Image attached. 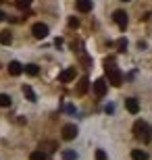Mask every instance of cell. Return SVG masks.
<instances>
[{
	"mask_svg": "<svg viewBox=\"0 0 152 160\" xmlns=\"http://www.w3.org/2000/svg\"><path fill=\"white\" fill-rule=\"evenodd\" d=\"M134 135L138 137V139H142L144 143H148V142H152V127L146 123V121H135Z\"/></svg>",
	"mask_w": 152,
	"mask_h": 160,
	"instance_id": "1",
	"label": "cell"
},
{
	"mask_svg": "<svg viewBox=\"0 0 152 160\" xmlns=\"http://www.w3.org/2000/svg\"><path fill=\"white\" fill-rule=\"evenodd\" d=\"M106 77H108V83L119 88L123 83V73L119 71V67H115L113 62H106Z\"/></svg>",
	"mask_w": 152,
	"mask_h": 160,
	"instance_id": "2",
	"label": "cell"
},
{
	"mask_svg": "<svg viewBox=\"0 0 152 160\" xmlns=\"http://www.w3.org/2000/svg\"><path fill=\"white\" fill-rule=\"evenodd\" d=\"M106 89H108V83H106V79H96L94 81V94L98 96V98H102V96L106 94Z\"/></svg>",
	"mask_w": 152,
	"mask_h": 160,
	"instance_id": "3",
	"label": "cell"
},
{
	"mask_svg": "<svg viewBox=\"0 0 152 160\" xmlns=\"http://www.w3.org/2000/svg\"><path fill=\"white\" fill-rule=\"evenodd\" d=\"M31 33H34V38H38V40H44V38L48 36V25L35 23L34 27H31Z\"/></svg>",
	"mask_w": 152,
	"mask_h": 160,
	"instance_id": "4",
	"label": "cell"
},
{
	"mask_svg": "<svg viewBox=\"0 0 152 160\" xmlns=\"http://www.w3.org/2000/svg\"><path fill=\"white\" fill-rule=\"evenodd\" d=\"M113 19H115V23H117L121 29L127 27V12H125V11H115V12H113Z\"/></svg>",
	"mask_w": 152,
	"mask_h": 160,
	"instance_id": "5",
	"label": "cell"
},
{
	"mask_svg": "<svg viewBox=\"0 0 152 160\" xmlns=\"http://www.w3.org/2000/svg\"><path fill=\"white\" fill-rule=\"evenodd\" d=\"M77 137V127L75 125H65L63 127V139L71 142V139H75Z\"/></svg>",
	"mask_w": 152,
	"mask_h": 160,
	"instance_id": "6",
	"label": "cell"
},
{
	"mask_svg": "<svg viewBox=\"0 0 152 160\" xmlns=\"http://www.w3.org/2000/svg\"><path fill=\"white\" fill-rule=\"evenodd\" d=\"M23 73V65L19 62V60H13V62H8V75H13V77H19Z\"/></svg>",
	"mask_w": 152,
	"mask_h": 160,
	"instance_id": "7",
	"label": "cell"
},
{
	"mask_svg": "<svg viewBox=\"0 0 152 160\" xmlns=\"http://www.w3.org/2000/svg\"><path fill=\"white\" fill-rule=\"evenodd\" d=\"M125 108H127L131 114H138L140 112V102L135 100V98H127V100H125Z\"/></svg>",
	"mask_w": 152,
	"mask_h": 160,
	"instance_id": "8",
	"label": "cell"
},
{
	"mask_svg": "<svg viewBox=\"0 0 152 160\" xmlns=\"http://www.w3.org/2000/svg\"><path fill=\"white\" fill-rule=\"evenodd\" d=\"M75 6H77V11H79V12H90V11H92V6H94V2H92V0H75Z\"/></svg>",
	"mask_w": 152,
	"mask_h": 160,
	"instance_id": "9",
	"label": "cell"
},
{
	"mask_svg": "<svg viewBox=\"0 0 152 160\" xmlns=\"http://www.w3.org/2000/svg\"><path fill=\"white\" fill-rule=\"evenodd\" d=\"M71 79H75V69H73V67H71V69H65V71L59 75V81L60 83H69Z\"/></svg>",
	"mask_w": 152,
	"mask_h": 160,
	"instance_id": "10",
	"label": "cell"
},
{
	"mask_svg": "<svg viewBox=\"0 0 152 160\" xmlns=\"http://www.w3.org/2000/svg\"><path fill=\"white\" fill-rule=\"evenodd\" d=\"M23 71L27 73L29 77H35V75L40 73V67H38V65H34V62H29V65H25V67H23Z\"/></svg>",
	"mask_w": 152,
	"mask_h": 160,
	"instance_id": "11",
	"label": "cell"
},
{
	"mask_svg": "<svg viewBox=\"0 0 152 160\" xmlns=\"http://www.w3.org/2000/svg\"><path fill=\"white\" fill-rule=\"evenodd\" d=\"M88 88H90L88 77H81V79H79V85H77V94H79V96L86 94V92H88Z\"/></svg>",
	"mask_w": 152,
	"mask_h": 160,
	"instance_id": "12",
	"label": "cell"
},
{
	"mask_svg": "<svg viewBox=\"0 0 152 160\" xmlns=\"http://www.w3.org/2000/svg\"><path fill=\"white\" fill-rule=\"evenodd\" d=\"M13 42V33L8 29H4V31H0V44H4V46H8Z\"/></svg>",
	"mask_w": 152,
	"mask_h": 160,
	"instance_id": "13",
	"label": "cell"
},
{
	"mask_svg": "<svg viewBox=\"0 0 152 160\" xmlns=\"http://www.w3.org/2000/svg\"><path fill=\"white\" fill-rule=\"evenodd\" d=\"M131 158L134 160H148V152H144V150H131Z\"/></svg>",
	"mask_w": 152,
	"mask_h": 160,
	"instance_id": "14",
	"label": "cell"
},
{
	"mask_svg": "<svg viewBox=\"0 0 152 160\" xmlns=\"http://www.w3.org/2000/svg\"><path fill=\"white\" fill-rule=\"evenodd\" d=\"M23 94H25V98H27L29 102H35V100H38V98H35V92L29 88V85H23Z\"/></svg>",
	"mask_w": 152,
	"mask_h": 160,
	"instance_id": "15",
	"label": "cell"
},
{
	"mask_svg": "<svg viewBox=\"0 0 152 160\" xmlns=\"http://www.w3.org/2000/svg\"><path fill=\"white\" fill-rule=\"evenodd\" d=\"M11 96H6V94H0V108H8L11 106Z\"/></svg>",
	"mask_w": 152,
	"mask_h": 160,
	"instance_id": "16",
	"label": "cell"
},
{
	"mask_svg": "<svg viewBox=\"0 0 152 160\" xmlns=\"http://www.w3.org/2000/svg\"><path fill=\"white\" fill-rule=\"evenodd\" d=\"M29 160H48V156L42 152V150H35V152H31Z\"/></svg>",
	"mask_w": 152,
	"mask_h": 160,
	"instance_id": "17",
	"label": "cell"
},
{
	"mask_svg": "<svg viewBox=\"0 0 152 160\" xmlns=\"http://www.w3.org/2000/svg\"><path fill=\"white\" fill-rule=\"evenodd\" d=\"M63 160H77V154L73 150H63Z\"/></svg>",
	"mask_w": 152,
	"mask_h": 160,
	"instance_id": "18",
	"label": "cell"
},
{
	"mask_svg": "<svg viewBox=\"0 0 152 160\" xmlns=\"http://www.w3.org/2000/svg\"><path fill=\"white\" fill-rule=\"evenodd\" d=\"M117 46H119V52H125V50H127V40H125V38H121Z\"/></svg>",
	"mask_w": 152,
	"mask_h": 160,
	"instance_id": "19",
	"label": "cell"
},
{
	"mask_svg": "<svg viewBox=\"0 0 152 160\" xmlns=\"http://www.w3.org/2000/svg\"><path fill=\"white\" fill-rule=\"evenodd\" d=\"M96 160H106V152L104 150H96Z\"/></svg>",
	"mask_w": 152,
	"mask_h": 160,
	"instance_id": "20",
	"label": "cell"
},
{
	"mask_svg": "<svg viewBox=\"0 0 152 160\" xmlns=\"http://www.w3.org/2000/svg\"><path fill=\"white\" fill-rule=\"evenodd\" d=\"M17 4L21 6V8H27V6L31 4V0H17Z\"/></svg>",
	"mask_w": 152,
	"mask_h": 160,
	"instance_id": "21",
	"label": "cell"
},
{
	"mask_svg": "<svg viewBox=\"0 0 152 160\" xmlns=\"http://www.w3.org/2000/svg\"><path fill=\"white\" fill-rule=\"evenodd\" d=\"M69 25L71 27H77V19H69Z\"/></svg>",
	"mask_w": 152,
	"mask_h": 160,
	"instance_id": "22",
	"label": "cell"
},
{
	"mask_svg": "<svg viewBox=\"0 0 152 160\" xmlns=\"http://www.w3.org/2000/svg\"><path fill=\"white\" fill-rule=\"evenodd\" d=\"M6 19V15H4V11H0V21H4Z\"/></svg>",
	"mask_w": 152,
	"mask_h": 160,
	"instance_id": "23",
	"label": "cell"
},
{
	"mask_svg": "<svg viewBox=\"0 0 152 160\" xmlns=\"http://www.w3.org/2000/svg\"><path fill=\"white\" fill-rule=\"evenodd\" d=\"M121 2H129V0H121Z\"/></svg>",
	"mask_w": 152,
	"mask_h": 160,
	"instance_id": "24",
	"label": "cell"
}]
</instances>
